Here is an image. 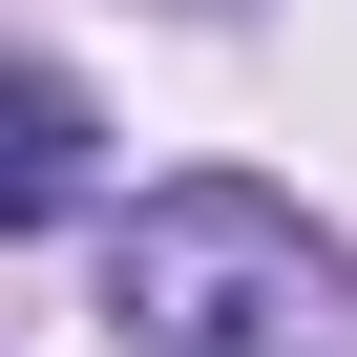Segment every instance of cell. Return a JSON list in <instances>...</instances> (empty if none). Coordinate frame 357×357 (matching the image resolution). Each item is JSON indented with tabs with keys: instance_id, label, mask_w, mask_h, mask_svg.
<instances>
[{
	"instance_id": "obj_1",
	"label": "cell",
	"mask_w": 357,
	"mask_h": 357,
	"mask_svg": "<svg viewBox=\"0 0 357 357\" xmlns=\"http://www.w3.org/2000/svg\"><path fill=\"white\" fill-rule=\"evenodd\" d=\"M105 315H126V357H357V252H336L294 190L190 168V190L126 211Z\"/></svg>"
},
{
	"instance_id": "obj_2",
	"label": "cell",
	"mask_w": 357,
	"mask_h": 357,
	"mask_svg": "<svg viewBox=\"0 0 357 357\" xmlns=\"http://www.w3.org/2000/svg\"><path fill=\"white\" fill-rule=\"evenodd\" d=\"M84 190H105V105L63 63H0V231H63Z\"/></svg>"
}]
</instances>
